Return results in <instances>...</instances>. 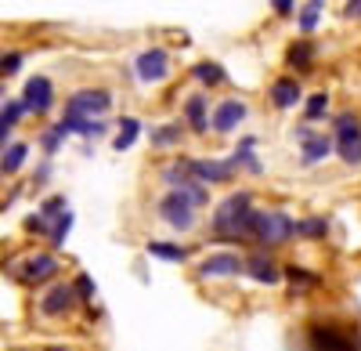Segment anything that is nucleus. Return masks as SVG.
<instances>
[{
  "instance_id": "obj_20",
  "label": "nucleus",
  "mask_w": 361,
  "mask_h": 351,
  "mask_svg": "<svg viewBox=\"0 0 361 351\" xmlns=\"http://www.w3.org/2000/svg\"><path fill=\"white\" fill-rule=\"evenodd\" d=\"M188 138V127L180 120H170V124H156L152 131H148V145H152V153H173L180 149Z\"/></svg>"
},
{
  "instance_id": "obj_19",
  "label": "nucleus",
  "mask_w": 361,
  "mask_h": 351,
  "mask_svg": "<svg viewBox=\"0 0 361 351\" xmlns=\"http://www.w3.org/2000/svg\"><path fill=\"white\" fill-rule=\"evenodd\" d=\"M228 160H231V167L238 174H250V178H260V174H264V163L257 156V134H243V138H238V145L231 149Z\"/></svg>"
},
{
  "instance_id": "obj_31",
  "label": "nucleus",
  "mask_w": 361,
  "mask_h": 351,
  "mask_svg": "<svg viewBox=\"0 0 361 351\" xmlns=\"http://www.w3.org/2000/svg\"><path fill=\"white\" fill-rule=\"evenodd\" d=\"M66 134H62V127H58V124H44L40 127V134H37V149L44 153V160H54L58 153H62L66 149Z\"/></svg>"
},
{
  "instance_id": "obj_8",
  "label": "nucleus",
  "mask_w": 361,
  "mask_h": 351,
  "mask_svg": "<svg viewBox=\"0 0 361 351\" xmlns=\"http://www.w3.org/2000/svg\"><path fill=\"white\" fill-rule=\"evenodd\" d=\"M173 51L166 47H145L134 54V62H130V73L141 87H163L170 76H173Z\"/></svg>"
},
{
  "instance_id": "obj_9",
  "label": "nucleus",
  "mask_w": 361,
  "mask_h": 351,
  "mask_svg": "<svg viewBox=\"0 0 361 351\" xmlns=\"http://www.w3.org/2000/svg\"><path fill=\"white\" fill-rule=\"evenodd\" d=\"M192 275H195V282H224V279H238V275H243V250H228V246L209 250L206 257L195 261Z\"/></svg>"
},
{
  "instance_id": "obj_35",
  "label": "nucleus",
  "mask_w": 361,
  "mask_h": 351,
  "mask_svg": "<svg viewBox=\"0 0 361 351\" xmlns=\"http://www.w3.org/2000/svg\"><path fill=\"white\" fill-rule=\"evenodd\" d=\"M66 210H69V199H66V196H47V199H40V207H37V214H40L47 225L58 221Z\"/></svg>"
},
{
  "instance_id": "obj_2",
  "label": "nucleus",
  "mask_w": 361,
  "mask_h": 351,
  "mask_svg": "<svg viewBox=\"0 0 361 351\" xmlns=\"http://www.w3.org/2000/svg\"><path fill=\"white\" fill-rule=\"evenodd\" d=\"M0 272L11 282H18L22 290L40 294L44 286L58 282V275H62V257L54 250H25V254H11L4 265H0Z\"/></svg>"
},
{
  "instance_id": "obj_24",
  "label": "nucleus",
  "mask_w": 361,
  "mask_h": 351,
  "mask_svg": "<svg viewBox=\"0 0 361 351\" xmlns=\"http://www.w3.org/2000/svg\"><path fill=\"white\" fill-rule=\"evenodd\" d=\"M22 120H25V109H22L18 98H4V102H0V153L15 141V131L22 127Z\"/></svg>"
},
{
  "instance_id": "obj_34",
  "label": "nucleus",
  "mask_w": 361,
  "mask_h": 351,
  "mask_svg": "<svg viewBox=\"0 0 361 351\" xmlns=\"http://www.w3.org/2000/svg\"><path fill=\"white\" fill-rule=\"evenodd\" d=\"M69 282H73L76 297H80V308H94V297H98V286H94V279H90L87 272H76Z\"/></svg>"
},
{
  "instance_id": "obj_44",
  "label": "nucleus",
  "mask_w": 361,
  "mask_h": 351,
  "mask_svg": "<svg viewBox=\"0 0 361 351\" xmlns=\"http://www.w3.org/2000/svg\"><path fill=\"white\" fill-rule=\"evenodd\" d=\"M8 351H29V347H8Z\"/></svg>"
},
{
  "instance_id": "obj_5",
  "label": "nucleus",
  "mask_w": 361,
  "mask_h": 351,
  "mask_svg": "<svg viewBox=\"0 0 361 351\" xmlns=\"http://www.w3.org/2000/svg\"><path fill=\"white\" fill-rule=\"evenodd\" d=\"M152 210H156L159 225H166L173 236H192L199 228V214H202V210L192 207L185 189H163V196L152 203Z\"/></svg>"
},
{
  "instance_id": "obj_1",
  "label": "nucleus",
  "mask_w": 361,
  "mask_h": 351,
  "mask_svg": "<svg viewBox=\"0 0 361 351\" xmlns=\"http://www.w3.org/2000/svg\"><path fill=\"white\" fill-rule=\"evenodd\" d=\"M253 221H257V196L250 189H231L209 210V243L228 250H243V246L250 250Z\"/></svg>"
},
{
  "instance_id": "obj_23",
  "label": "nucleus",
  "mask_w": 361,
  "mask_h": 351,
  "mask_svg": "<svg viewBox=\"0 0 361 351\" xmlns=\"http://www.w3.org/2000/svg\"><path fill=\"white\" fill-rule=\"evenodd\" d=\"M336 149H333V134H325V131H314L304 145H300V167H318L325 160H333Z\"/></svg>"
},
{
  "instance_id": "obj_39",
  "label": "nucleus",
  "mask_w": 361,
  "mask_h": 351,
  "mask_svg": "<svg viewBox=\"0 0 361 351\" xmlns=\"http://www.w3.org/2000/svg\"><path fill=\"white\" fill-rule=\"evenodd\" d=\"M51 174H54V167H51V160H40V167L33 170V189H44V185L51 182Z\"/></svg>"
},
{
  "instance_id": "obj_22",
  "label": "nucleus",
  "mask_w": 361,
  "mask_h": 351,
  "mask_svg": "<svg viewBox=\"0 0 361 351\" xmlns=\"http://www.w3.org/2000/svg\"><path fill=\"white\" fill-rule=\"evenodd\" d=\"M188 76L199 83V91H209L214 95L217 87H228V69L221 66V62H214V58H202V62H195L192 69H188Z\"/></svg>"
},
{
  "instance_id": "obj_6",
  "label": "nucleus",
  "mask_w": 361,
  "mask_h": 351,
  "mask_svg": "<svg viewBox=\"0 0 361 351\" xmlns=\"http://www.w3.org/2000/svg\"><path fill=\"white\" fill-rule=\"evenodd\" d=\"M33 311L37 319H44V323H66V319H73L80 311V297L69 279H58L51 286H44L37 301H33Z\"/></svg>"
},
{
  "instance_id": "obj_33",
  "label": "nucleus",
  "mask_w": 361,
  "mask_h": 351,
  "mask_svg": "<svg viewBox=\"0 0 361 351\" xmlns=\"http://www.w3.org/2000/svg\"><path fill=\"white\" fill-rule=\"evenodd\" d=\"M73 210H66L62 218H58V221H51V232H47V250H62L66 246V239H69V232H73Z\"/></svg>"
},
{
  "instance_id": "obj_21",
  "label": "nucleus",
  "mask_w": 361,
  "mask_h": 351,
  "mask_svg": "<svg viewBox=\"0 0 361 351\" xmlns=\"http://www.w3.org/2000/svg\"><path fill=\"white\" fill-rule=\"evenodd\" d=\"M282 272H286L289 297H307V294H314V290L325 282L322 272H314V268H307V265H286Z\"/></svg>"
},
{
  "instance_id": "obj_42",
  "label": "nucleus",
  "mask_w": 361,
  "mask_h": 351,
  "mask_svg": "<svg viewBox=\"0 0 361 351\" xmlns=\"http://www.w3.org/2000/svg\"><path fill=\"white\" fill-rule=\"evenodd\" d=\"M311 134H314V127H311V124H296V127H293V141H296V145H304Z\"/></svg>"
},
{
  "instance_id": "obj_7",
  "label": "nucleus",
  "mask_w": 361,
  "mask_h": 351,
  "mask_svg": "<svg viewBox=\"0 0 361 351\" xmlns=\"http://www.w3.org/2000/svg\"><path fill=\"white\" fill-rule=\"evenodd\" d=\"M333 127V149L343 167H361V116L354 109H343L336 116H329Z\"/></svg>"
},
{
  "instance_id": "obj_4",
  "label": "nucleus",
  "mask_w": 361,
  "mask_h": 351,
  "mask_svg": "<svg viewBox=\"0 0 361 351\" xmlns=\"http://www.w3.org/2000/svg\"><path fill=\"white\" fill-rule=\"evenodd\" d=\"M296 243V218L286 207H257V221H253V243L257 250H282Z\"/></svg>"
},
{
  "instance_id": "obj_26",
  "label": "nucleus",
  "mask_w": 361,
  "mask_h": 351,
  "mask_svg": "<svg viewBox=\"0 0 361 351\" xmlns=\"http://www.w3.org/2000/svg\"><path fill=\"white\" fill-rule=\"evenodd\" d=\"M329 232H333V221H329L325 214L296 218V239H300V243H325Z\"/></svg>"
},
{
  "instance_id": "obj_40",
  "label": "nucleus",
  "mask_w": 361,
  "mask_h": 351,
  "mask_svg": "<svg viewBox=\"0 0 361 351\" xmlns=\"http://www.w3.org/2000/svg\"><path fill=\"white\" fill-rule=\"evenodd\" d=\"M271 11H275V18H289L296 15V0H271Z\"/></svg>"
},
{
  "instance_id": "obj_38",
  "label": "nucleus",
  "mask_w": 361,
  "mask_h": 351,
  "mask_svg": "<svg viewBox=\"0 0 361 351\" xmlns=\"http://www.w3.org/2000/svg\"><path fill=\"white\" fill-rule=\"evenodd\" d=\"M22 228H25V236H37V239H47V232H51V225H47L40 214H29V218L22 221Z\"/></svg>"
},
{
  "instance_id": "obj_30",
  "label": "nucleus",
  "mask_w": 361,
  "mask_h": 351,
  "mask_svg": "<svg viewBox=\"0 0 361 351\" xmlns=\"http://www.w3.org/2000/svg\"><path fill=\"white\" fill-rule=\"evenodd\" d=\"M329 116H333V95L329 91H314V95H307L304 98V124H329Z\"/></svg>"
},
{
  "instance_id": "obj_12",
  "label": "nucleus",
  "mask_w": 361,
  "mask_h": 351,
  "mask_svg": "<svg viewBox=\"0 0 361 351\" xmlns=\"http://www.w3.org/2000/svg\"><path fill=\"white\" fill-rule=\"evenodd\" d=\"M25 116H37V120H47V116L54 112L58 105V87L47 73H37V76H29L25 87H22V95H18Z\"/></svg>"
},
{
  "instance_id": "obj_28",
  "label": "nucleus",
  "mask_w": 361,
  "mask_h": 351,
  "mask_svg": "<svg viewBox=\"0 0 361 351\" xmlns=\"http://www.w3.org/2000/svg\"><path fill=\"white\" fill-rule=\"evenodd\" d=\"M159 185L163 189H185L192 185V174H188V156H173L159 167Z\"/></svg>"
},
{
  "instance_id": "obj_16",
  "label": "nucleus",
  "mask_w": 361,
  "mask_h": 351,
  "mask_svg": "<svg viewBox=\"0 0 361 351\" xmlns=\"http://www.w3.org/2000/svg\"><path fill=\"white\" fill-rule=\"evenodd\" d=\"M286 69H289V76H307V73H314L318 69V44L311 40V37H296L289 47H286Z\"/></svg>"
},
{
  "instance_id": "obj_32",
  "label": "nucleus",
  "mask_w": 361,
  "mask_h": 351,
  "mask_svg": "<svg viewBox=\"0 0 361 351\" xmlns=\"http://www.w3.org/2000/svg\"><path fill=\"white\" fill-rule=\"evenodd\" d=\"M322 11H325V0H304V8H296V29L300 33L311 37L322 22Z\"/></svg>"
},
{
  "instance_id": "obj_14",
  "label": "nucleus",
  "mask_w": 361,
  "mask_h": 351,
  "mask_svg": "<svg viewBox=\"0 0 361 351\" xmlns=\"http://www.w3.org/2000/svg\"><path fill=\"white\" fill-rule=\"evenodd\" d=\"M188 174L192 182L206 185V189H217V185H231L238 178V170L231 167V160H217V156H188Z\"/></svg>"
},
{
  "instance_id": "obj_25",
  "label": "nucleus",
  "mask_w": 361,
  "mask_h": 351,
  "mask_svg": "<svg viewBox=\"0 0 361 351\" xmlns=\"http://www.w3.org/2000/svg\"><path fill=\"white\" fill-rule=\"evenodd\" d=\"M145 254L166 261V265H188V261H192V250L180 246V239H148Z\"/></svg>"
},
{
  "instance_id": "obj_29",
  "label": "nucleus",
  "mask_w": 361,
  "mask_h": 351,
  "mask_svg": "<svg viewBox=\"0 0 361 351\" xmlns=\"http://www.w3.org/2000/svg\"><path fill=\"white\" fill-rule=\"evenodd\" d=\"M137 138H141V120H137V116H119V120H116V134H112V149L127 153V149L137 145Z\"/></svg>"
},
{
  "instance_id": "obj_17",
  "label": "nucleus",
  "mask_w": 361,
  "mask_h": 351,
  "mask_svg": "<svg viewBox=\"0 0 361 351\" xmlns=\"http://www.w3.org/2000/svg\"><path fill=\"white\" fill-rule=\"evenodd\" d=\"M304 83H300L296 76H275L271 80V87H267V102L275 105L279 112H289V109H296V105H304Z\"/></svg>"
},
{
  "instance_id": "obj_15",
  "label": "nucleus",
  "mask_w": 361,
  "mask_h": 351,
  "mask_svg": "<svg viewBox=\"0 0 361 351\" xmlns=\"http://www.w3.org/2000/svg\"><path fill=\"white\" fill-rule=\"evenodd\" d=\"M209 112H214V95L195 87V91L185 95V102H180V124L188 127V134L202 138V134H209Z\"/></svg>"
},
{
  "instance_id": "obj_18",
  "label": "nucleus",
  "mask_w": 361,
  "mask_h": 351,
  "mask_svg": "<svg viewBox=\"0 0 361 351\" xmlns=\"http://www.w3.org/2000/svg\"><path fill=\"white\" fill-rule=\"evenodd\" d=\"M54 124L62 127L66 138H83V141H98L112 131L109 120H87V116H69V112H62V120H54Z\"/></svg>"
},
{
  "instance_id": "obj_10",
  "label": "nucleus",
  "mask_w": 361,
  "mask_h": 351,
  "mask_svg": "<svg viewBox=\"0 0 361 351\" xmlns=\"http://www.w3.org/2000/svg\"><path fill=\"white\" fill-rule=\"evenodd\" d=\"M112 105H116V95L98 83V87H76V91H69L62 112L87 116V120H105V116L112 112Z\"/></svg>"
},
{
  "instance_id": "obj_36",
  "label": "nucleus",
  "mask_w": 361,
  "mask_h": 351,
  "mask_svg": "<svg viewBox=\"0 0 361 351\" xmlns=\"http://www.w3.org/2000/svg\"><path fill=\"white\" fill-rule=\"evenodd\" d=\"M22 62H25V51H0V80H11L22 73Z\"/></svg>"
},
{
  "instance_id": "obj_3",
  "label": "nucleus",
  "mask_w": 361,
  "mask_h": 351,
  "mask_svg": "<svg viewBox=\"0 0 361 351\" xmlns=\"http://www.w3.org/2000/svg\"><path fill=\"white\" fill-rule=\"evenodd\" d=\"M304 351H361V330L340 319H311L304 326Z\"/></svg>"
},
{
  "instance_id": "obj_37",
  "label": "nucleus",
  "mask_w": 361,
  "mask_h": 351,
  "mask_svg": "<svg viewBox=\"0 0 361 351\" xmlns=\"http://www.w3.org/2000/svg\"><path fill=\"white\" fill-rule=\"evenodd\" d=\"M185 196L192 199V207H195V210H206L209 203H214V196H209V189H206V185H199V182L185 185Z\"/></svg>"
},
{
  "instance_id": "obj_41",
  "label": "nucleus",
  "mask_w": 361,
  "mask_h": 351,
  "mask_svg": "<svg viewBox=\"0 0 361 351\" xmlns=\"http://www.w3.org/2000/svg\"><path fill=\"white\" fill-rule=\"evenodd\" d=\"M340 15H343L347 22H361V0H347Z\"/></svg>"
},
{
  "instance_id": "obj_27",
  "label": "nucleus",
  "mask_w": 361,
  "mask_h": 351,
  "mask_svg": "<svg viewBox=\"0 0 361 351\" xmlns=\"http://www.w3.org/2000/svg\"><path fill=\"white\" fill-rule=\"evenodd\" d=\"M29 163V141H11L4 153H0V178H18L22 167Z\"/></svg>"
},
{
  "instance_id": "obj_13",
  "label": "nucleus",
  "mask_w": 361,
  "mask_h": 351,
  "mask_svg": "<svg viewBox=\"0 0 361 351\" xmlns=\"http://www.w3.org/2000/svg\"><path fill=\"white\" fill-rule=\"evenodd\" d=\"M250 102L246 98H221V102H214V112H209V131H214L217 138H228V134H235L238 127H243L246 120H250Z\"/></svg>"
},
{
  "instance_id": "obj_43",
  "label": "nucleus",
  "mask_w": 361,
  "mask_h": 351,
  "mask_svg": "<svg viewBox=\"0 0 361 351\" xmlns=\"http://www.w3.org/2000/svg\"><path fill=\"white\" fill-rule=\"evenodd\" d=\"M44 351H73V347H66V344H47Z\"/></svg>"
},
{
  "instance_id": "obj_11",
  "label": "nucleus",
  "mask_w": 361,
  "mask_h": 351,
  "mask_svg": "<svg viewBox=\"0 0 361 351\" xmlns=\"http://www.w3.org/2000/svg\"><path fill=\"white\" fill-rule=\"evenodd\" d=\"M286 265L271 254V250H257V246H250V250H243V275L250 279V282H257V286H264V290H275V286H282L286 282V272H282Z\"/></svg>"
}]
</instances>
